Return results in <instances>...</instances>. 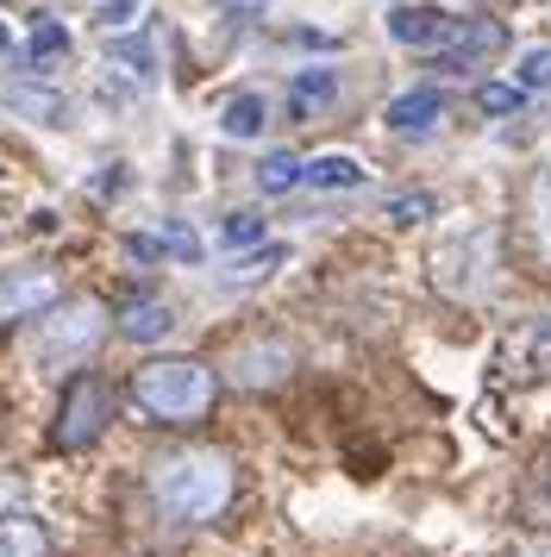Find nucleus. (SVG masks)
I'll use <instances>...</instances> for the list:
<instances>
[{"instance_id":"obj_7","label":"nucleus","mask_w":551,"mask_h":557,"mask_svg":"<svg viewBox=\"0 0 551 557\" xmlns=\"http://www.w3.org/2000/svg\"><path fill=\"white\" fill-rule=\"evenodd\" d=\"M57 307V276L50 270H7L0 276V326L7 320H32Z\"/></svg>"},{"instance_id":"obj_23","label":"nucleus","mask_w":551,"mask_h":557,"mask_svg":"<svg viewBox=\"0 0 551 557\" xmlns=\"http://www.w3.org/2000/svg\"><path fill=\"white\" fill-rule=\"evenodd\" d=\"M220 238L232 245V251H238V245H264V220H257V213H225Z\"/></svg>"},{"instance_id":"obj_29","label":"nucleus","mask_w":551,"mask_h":557,"mask_svg":"<svg viewBox=\"0 0 551 557\" xmlns=\"http://www.w3.org/2000/svg\"><path fill=\"white\" fill-rule=\"evenodd\" d=\"M13 495H20V488H13V476H0V513L13 507Z\"/></svg>"},{"instance_id":"obj_3","label":"nucleus","mask_w":551,"mask_h":557,"mask_svg":"<svg viewBox=\"0 0 551 557\" xmlns=\"http://www.w3.org/2000/svg\"><path fill=\"white\" fill-rule=\"evenodd\" d=\"M100 338H107V307L88 301V295H82V301H57L45 320H38L32 357H38L45 370H63V363H82Z\"/></svg>"},{"instance_id":"obj_26","label":"nucleus","mask_w":551,"mask_h":557,"mask_svg":"<svg viewBox=\"0 0 551 557\" xmlns=\"http://www.w3.org/2000/svg\"><path fill=\"white\" fill-rule=\"evenodd\" d=\"M426 213H432L426 195H401V201H389V220H395V226H414V220H426Z\"/></svg>"},{"instance_id":"obj_20","label":"nucleus","mask_w":551,"mask_h":557,"mask_svg":"<svg viewBox=\"0 0 551 557\" xmlns=\"http://www.w3.org/2000/svg\"><path fill=\"white\" fill-rule=\"evenodd\" d=\"M521 95L526 88H551V45H532V51H521Z\"/></svg>"},{"instance_id":"obj_14","label":"nucleus","mask_w":551,"mask_h":557,"mask_svg":"<svg viewBox=\"0 0 551 557\" xmlns=\"http://www.w3.org/2000/svg\"><path fill=\"white\" fill-rule=\"evenodd\" d=\"M264 126H270V101H264V95H232V101L220 107L225 138H257Z\"/></svg>"},{"instance_id":"obj_24","label":"nucleus","mask_w":551,"mask_h":557,"mask_svg":"<svg viewBox=\"0 0 551 557\" xmlns=\"http://www.w3.org/2000/svg\"><path fill=\"white\" fill-rule=\"evenodd\" d=\"M532 232H539V251L551 257V170L539 176V188H532Z\"/></svg>"},{"instance_id":"obj_1","label":"nucleus","mask_w":551,"mask_h":557,"mask_svg":"<svg viewBox=\"0 0 551 557\" xmlns=\"http://www.w3.org/2000/svg\"><path fill=\"white\" fill-rule=\"evenodd\" d=\"M150 495L170 520L200 527L232 502V463L220 451H170L150 463Z\"/></svg>"},{"instance_id":"obj_4","label":"nucleus","mask_w":551,"mask_h":557,"mask_svg":"<svg viewBox=\"0 0 551 557\" xmlns=\"http://www.w3.org/2000/svg\"><path fill=\"white\" fill-rule=\"evenodd\" d=\"M432 270H439V282H445L451 295H476L482 282L495 276V232L489 226H464L457 238L439 245Z\"/></svg>"},{"instance_id":"obj_15","label":"nucleus","mask_w":551,"mask_h":557,"mask_svg":"<svg viewBox=\"0 0 551 557\" xmlns=\"http://www.w3.org/2000/svg\"><path fill=\"white\" fill-rule=\"evenodd\" d=\"M63 57H70L63 20H38V26H32V45H25V63H32V70H50V63H63Z\"/></svg>"},{"instance_id":"obj_28","label":"nucleus","mask_w":551,"mask_h":557,"mask_svg":"<svg viewBox=\"0 0 551 557\" xmlns=\"http://www.w3.org/2000/svg\"><path fill=\"white\" fill-rule=\"evenodd\" d=\"M132 13H138V0H95V20H100V26H125Z\"/></svg>"},{"instance_id":"obj_17","label":"nucleus","mask_w":551,"mask_h":557,"mask_svg":"<svg viewBox=\"0 0 551 557\" xmlns=\"http://www.w3.org/2000/svg\"><path fill=\"white\" fill-rule=\"evenodd\" d=\"M0 101L38 113L45 126H63V120H70V101H63V95H50V88H0Z\"/></svg>"},{"instance_id":"obj_5","label":"nucleus","mask_w":551,"mask_h":557,"mask_svg":"<svg viewBox=\"0 0 551 557\" xmlns=\"http://www.w3.org/2000/svg\"><path fill=\"white\" fill-rule=\"evenodd\" d=\"M107 413H113V395H107V382L100 376H75L70 395H63V413H57V445L63 451H82V445H95L100 426H107Z\"/></svg>"},{"instance_id":"obj_10","label":"nucleus","mask_w":551,"mask_h":557,"mask_svg":"<svg viewBox=\"0 0 551 557\" xmlns=\"http://www.w3.org/2000/svg\"><path fill=\"white\" fill-rule=\"evenodd\" d=\"M289 345H245V351L232 357V382H245V388H264V382H282L289 376Z\"/></svg>"},{"instance_id":"obj_12","label":"nucleus","mask_w":551,"mask_h":557,"mask_svg":"<svg viewBox=\"0 0 551 557\" xmlns=\"http://www.w3.org/2000/svg\"><path fill=\"white\" fill-rule=\"evenodd\" d=\"M307 188H320V195H339V188H364V163L345 151H326L307 163Z\"/></svg>"},{"instance_id":"obj_13","label":"nucleus","mask_w":551,"mask_h":557,"mask_svg":"<svg viewBox=\"0 0 551 557\" xmlns=\"http://www.w3.org/2000/svg\"><path fill=\"white\" fill-rule=\"evenodd\" d=\"M170 326H175V313L163 301H132L120 313V332L132 345H157V338H170Z\"/></svg>"},{"instance_id":"obj_18","label":"nucleus","mask_w":551,"mask_h":557,"mask_svg":"<svg viewBox=\"0 0 551 557\" xmlns=\"http://www.w3.org/2000/svg\"><path fill=\"white\" fill-rule=\"evenodd\" d=\"M0 557H45V527L38 520H0Z\"/></svg>"},{"instance_id":"obj_27","label":"nucleus","mask_w":551,"mask_h":557,"mask_svg":"<svg viewBox=\"0 0 551 557\" xmlns=\"http://www.w3.org/2000/svg\"><path fill=\"white\" fill-rule=\"evenodd\" d=\"M163 251H170V257H188V263H195V257H200V238H195L188 226H163Z\"/></svg>"},{"instance_id":"obj_22","label":"nucleus","mask_w":551,"mask_h":557,"mask_svg":"<svg viewBox=\"0 0 551 557\" xmlns=\"http://www.w3.org/2000/svg\"><path fill=\"white\" fill-rule=\"evenodd\" d=\"M476 107H482V113H514V107H521V82H482V88H476Z\"/></svg>"},{"instance_id":"obj_21","label":"nucleus","mask_w":551,"mask_h":557,"mask_svg":"<svg viewBox=\"0 0 551 557\" xmlns=\"http://www.w3.org/2000/svg\"><path fill=\"white\" fill-rule=\"evenodd\" d=\"M282 257H289V251H282V245H264V251H257V257H238V263L225 270V282H257V276H270L276 263H282Z\"/></svg>"},{"instance_id":"obj_8","label":"nucleus","mask_w":551,"mask_h":557,"mask_svg":"<svg viewBox=\"0 0 551 557\" xmlns=\"http://www.w3.org/2000/svg\"><path fill=\"white\" fill-rule=\"evenodd\" d=\"M507 370H526V376L551 382V313H532L514 326L507 338Z\"/></svg>"},{"instance_id":"obj_9","label":"nucleus","mask_w":551,"mask_h":557,"mask_svg":"<svg viewBox=\"0 0 551 557\" xmlns=\"http://www.w3.org/2000/svg\"><path fill=\"white\" fill-rule=\"evenodd\" d=\"M382 120H389V132H426V126L445 120V95H439V88H407V95L389 101Z\"/></svg>"},{"instance_id":"obj_6","label":"nucleus","mask_w":551,"mask_h":557,"mask_svg":"<svg viewBox=\"0 0 551 557\" xmlns=\"http://www.w3.org/2000/svg\"><path fill=\"white\" fill-rule=\"evenodd\" d=\"M457 13L445 7H389V38L407 45V51H451V38H457Z\"/></svg>"},{"instance_id":"obj_30","label":"nucleus","mask_w":551,"mask_h":557,"mask_svg":"<svg viewBox=\"0 0 551 557\" xmlns=\"http://www.w3.org/2000/svg\"><path fill=\"white\" fill-rule=\"evenodd\" d=\"M13 51V32H7V20H0V57Z\"/></svg>"},{"instance_id":"obj_2","label":"nucleus","mask_w":551,"mask_h":557,"mask_svg":"<svg viewBox=\"0 0 551 557\" xmlns=\"http://www.w3.org/2000/svg\"><path fill=\"white\" fill-rule=\"evenodd\" d=\"M132 401L145 407L150 420H170V426H188L213 407V370L195 363V357H157L132 376Z\"/></svg>"},{"instance_id":"obj_25","label":"nucleus","mask_w":551,"mask_h":557,"mask_svg":"<svg viewBox=\"0 0 551 557\" xmlns=\"http://www.w3.org/2000/svg\"><path fill=\"white\" fill-rule=\"evenodd\" d=\"M526 513H532L539 527H551V457L539 463V482H532V495H526Z\"/></svg>"},{"instance_id":"obj_31","label":"nucleus","mask_w":551,"mask_h":557,"mask_svg":"<svg viewBox=\"0 0 551 557\" xmlns=\"http://www.w3.org/2000/svg\"><path fill=\"white\" fill-rule=\"evenodd\" d=\"M238 7H264V0H238Z\"/></svg>"},{"instance_id":"obj_16","label":"nucleus","mask_w":551,"mask_h":557,"mask_svg":"<svg viewBox=\"0 0 551 557\" xmlns=\"http://www.w3.org/2000/svg\"><path fill=\"white\" fill-rule=\"evenodd\" d=\"M295 182H307V163H301L295 151H270L257 163V188H264V195H289Z\"/></svg>"},{"instance_id":"obj_11","label":"nucleus","mask_w":551,"mask_h":557,"mask_svg":"<svg viewBox=\"0 0 551 557\" xmlns=\"http://www.w3.org/2000/svg\"><path fill=\"white\" fill-rule=\"evenodd\" d=\"M501 45H507V26H501V20H464L457 38H451V57H457V63H489Z\"/></svg>"},{"instance_id":"obj_19","label":"nucleus","mask_w":551,"mask_h":557,"mask_svg":"<svg viewBox=\"0 0 551 557\" xmlns=\"http://www.w3.org/2000/svg\"><path fill=\"white\" fill-rule=\"evenodd\" d=\"M289 95H295V107H326L339 95V70H295Z\"/></svg>"}]
</instances>
